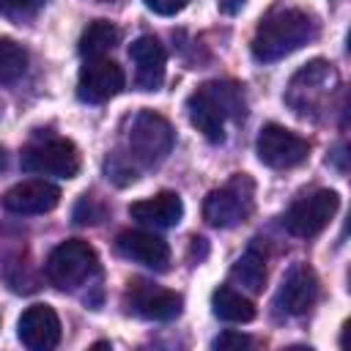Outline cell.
<instances>
[{
    "instance_id": "19",
    "label": "cell",
    "mask_w": 351,
    "mask_h": 351,
    "mask_svg": "<svg viewBox=\"0 0 351 351\" xmlns=\"http://www.w3.org/2000/svg\"><path fill=\"white\" fill-rule=\"evenodd\" d=\"M230 277H233L241 288H247V291H252V293L263 291V282H266V252H263V247H261L258 241L250 244V247L241 252V258L233 263Z\"/></svg>"
},
{
    "instance_id": "28",
    "label": "cell",
    "mask_w": 351,
    "mask_h": 351,
    "mask_svg": "<svg viewBox=\"0 0 351 351\" xmlns=\"http://www.w3.org/2000/svg\"><path fill=\"white\" fill-rule=\"evenodd\" d=\"M3 170H5V151L0 148V173H3Z\"/></svg>"
},
{
    "instance_id": "1",
    "label": "cell",
    "mask_w": 351,
    "mask_h": 351,
    "mask_svg": "<svg viewBox=\"0 0 351 351\" xmlns=\"http://www.w3.org/2000/svg\"><path fill=\"white\" fill-rule=\"evenodd\" d=\"M315 22L310 14L299 11V8H280L274 14H269L266 19H261V25L255 27L252 36V58L261 63H274L296 49H302L304 44H310L315 38Z\"/></svg>"
},
{
    "instance_id": "16",
    "label": "cell",
    "mask_w": 351,
    "mask_h": 351,
    "mask_svg": "<svg viewBox=\"0 0 351 351\" xmlns=\"http://www.w3.org/2000/svg\"><path fill=\"white\" fill-rule=\"evenodd\" d=\"M129 58L137 66L134 82L140 90H156L165 80V63H167V52L159 44V38L154 36H140L132 41L129 47Z\"/></svg>"
},
{
    "instance_id": "8",
    "label": "cell",
    "mask_w": 351,
    "mask_h": 351,
    "mask_svg": "<svg viewBox=\"0 0 351 351\" xmlns=\"http://www.w3.org/2000/svg\"><path fill=\"white\" fill-rule=\"evenodd\" d=\"M337 206H340V197L332 189H318L313 195H304L282 214V228L299 239L318 236L335 217Z\"/></svg>"
},
{
    "instance_id": "27",
    "label": "cell",
    "mask_w": 351,
    "mask_h": 351,
    "mask_svg": "<svg viewBox=\"0 0 351 351\" xmlns=\"http://www.w3.org/2000/svg\"><path fill=\"white\" fill-rule=\"evenodd\" d=\"M244 3H247V0H217V8H219L222 14H228V16H233V14H239V11L244 8Z\"/></svg>"
},
{
    "instance_id": "26",
    "label": "cell",
    "mask_w": 351,
    "mask_h": 351,
    "mask_svg": "<svg viewBox=\"0 0 351 351\" xmlns=\"http://www.w3.org/2000/svg\"><path fill=\"white\" fill-rule=\"evenodd\" d=\"M186 3H189V0H145L148 11H154V14H159V16H173V14H178V11H184Z\"/></svg>"
},
{
    "instance_id": "14",
    "label": "cell",
    "mask_w": 351,
    "mask_h": 351,
    "mask_svg": "<svg viewBox=\"0 0 351 351\" xmlns=\"http://www.w3.org/2000/svg\"><path fill=\"white\" fill-rule=\"evenodd\" d=\"M60 203V189L44 178L14 184L3 195V208L11 214H47Z\"/></svg>"
},
{
    "instance_id": "2",
    "label": "cell",
    "mask_w": 351,
    "mask_h": 351,
    "mask_svg": "<svg viewBox=\"0 0 351 351\" xmlns=\"http://www.w3.org/2000/svg\"><path fill=\"white\" fill-rule=\"evenodd\" d=\"M186 112L208 143H222L225 121L244 118V93L233 82H206L186 99Z\"/></svg>"
},
{
    "instance_id": "4",
    "label": "cell",
    "mask_w": 351,
    "mask_h": 351,
    "mask_svg": "<svg viewBox=\"0 0 351 351\" xmlns=\"http://www.w3.org/2000/svg\"><path fill=\"white\" fill-rule=\"evenodd\" d=\"M99 271V255L96 250L82 241V239H69V241H60L47 263H44V274L47 280L60 288V291H77L80 285H85L93 274Z\"/></svg>"
},
{
    "instance_id": "15",
    "label": "cell",
    "mask_w": 351,
    "mask_h": 351,
    "mask_svg": "<svg viewBox=\"0 0 351 351\" xmlns=\"http://www.w3.org/2000/svg\"><path fill=\"white\" fill-rule=\"evenodd\" d=\"M115 247H118V252L123 258H129L134 263H143L148 269H156V271L167 269V263H170V247H167V241L159 239L151 230H123L118 236Z\"/></svg>"
},
{
    "instance_id": "24",
    "label": "cell",
    "mask_w": 351,
    "mask_h": 351,
    "mask_svg": "<svg viewBox=\"0 0 351 351\" xmlns=\"http://www.w3.org/2000/svg\"><path fill=\"white\" fill-rule=\"evenodd\" d=\"M101 219H104V206H101V200L93 197V195H82L80 203L74 206V222H80V225H96V222H101Z\"/></svg>"
},
{
    "instance_id": "20",
    "label": "cell",
    "mask_w": 351,
    "mask_h": 351,
    "mask_svg": "<svg viewBox=\"0 0 351 351\" xmlns=\"http://www.w3.org/2000/svg\"><path fill=\"white\" fill-rule=\"evenodd\" d=\"M118 38H121V33H118V27L112 22L93 19L82 30V36H80V55H85V58H101L107 49H112L118 44Z\"/></svg>"
},
{
    "instance_id": "22",
    "label": "cell",
    "mask_w": 351,
    "mask_h": 351,
    "mask_svg": "<svg viewBox=\"0 0 351 351\" xmlns=\"http://www.w3.org/2000/svg\"><path fill=\"white\" fill-rule=\"evenodd\" d=\"M104 170H107V178H112L118 186H126L137 178V167L134 162L129 159V154H110L107 162H104Z\"/></svg>"
},
{
    "instance_id": "5",
    "label": "cell",
    "mask_w": 351,
    "mask_h": 351,
    "mask_svg": "<svg viewBox=\"0 0 351 351\" xmlns=\"http://www.w3.org/2000/svg\"><path fill=\"white\" fill-rule=\"evenodd\" d=\"M173 151V126L154 110H140L126 132V154L134 165L151 167Z\"/></svg>"
},
{
    "instance_id": "18",
    "label": "cell",
    "mask_w": 351,
    "mask_h": 351,
    "mask_svg": "<svg viewBox=\"0 0 351 351\" xmlns=\"http://www.w3.org/2000/svg\"><path fill=\"white\" fill-rule=\"evenodd\" d=\"M211 310L217 318H222L228 324H247L255 318V304L230 285H219L211 293Z\"/></svg>"
},
{
    "instance_id": "23",
    "label": "cell",
    "mask_w": 351,
    "mask_h": 351,
    "mask_svg": "<svg viewBox=\"0 0 351 351\" xmlns=\"http://www.w3.org/2000/svg\"><path fill=\"white\" fill-rule=\"evenodd\" d=\"M44 3H47V0H0V14H3L5 19L22 22V19L36 16V14L44 8Z\"/></svg>"
},
{
    "instance_id": "9",
    "label": "cell",
    "mask_w": 351,
    "mask_h": 351,
    "mask_svg": "<svg viewBox=\"0 0 351 351\" xmlns=\"http://www.w3.org/2000/svg\"><path fill=\"white\" fill-rule=\"evenodd\" d=\"M255 151L266 167L288 170V167H296L307 159L310 143L280 123H266L255 140Z\"/></svg>"
},
{
    "instance_id": "7",
    "label": "cell",
    "mask_w": 351,
    "mask_h": 351,
    "mask_svg": "<svg viewBox=\"0 0 351 351\" xmlns=\"http://www.w3.org/2000/svg\"><path fill=\"white\" fill-rule=\"evenodd\" d=\"M19 165L25 173L74 178L80 173V151L66 137H47V140H38L22 148Z\"/></svg>"
},
{
    "instance_id": "12",
    "label": "cell",
    "mask_w": 351,
    "mask_h": 351,
    "mask_svg": "<svg viewBox=\"0 0 351 351\" xmlns=\"http://www.w3.org/2000/svg\"><path fill=\"white\" fill-rule=\"evenodd\" d=\"M16 335L30 351H49L60 343V318L49 304H30L19 315Z\"/></svg>"
},
{
    "instance_id": "29",
    "label": "cell",
    "mask_w": 351,
    "mask_h": 351,
    "mask_svg": "<svg viewBox=\"0 0 351 351\" xmlns=\"http://www.w3.org/2000/svg\"><path fill=\"white\" fill-rule=\"evenodd\" d=\"M101 3H107V0H101Z\"/></svg>"
},
{
    "instance_id": "10",
    "label": "cell",
    "mask_w": 351,
    "mask_h": 351,
    "mask_svg": "<svg viewBox=\"0 0 351 351\" xmlns=\"http://www.w3.org/2000/svg\"><path fill=\"white\" fill-rule=\"evenodd\" d=\"M184 299L176 291L159 288L148 280H129L123 291V307L145 321H170L181 313Z\"/></svg>"
},
{
    "instance_id": "11",
    "label": "cell",
    "mask_w": 351,
    "mask_h": 351,
    "mask_svg": "<svg viewBox=\"0 0 351 351\" xmlns=\"http://www.w3.org/2000/svg\"><path fill=\"white\" fill-rule=\"evenodd\" d=\"M123 69L110 60V58H88L80 69V77H77V96L88 104H101V101H110L112 96H118L123 90Z\"/></svg>"
},
{
    "instance_id": "21",
    "label": "cell",
    "mask_w": 351,
    "mask_h": 351,
    "mask_svg": "<svg viewBox=\"0 0 351 351\" xmlns=\"http://www.w3.org/2000/svg\"><path fill=\"white\" fill-rule=\"evenodd\" d=\"M27 69V52L14 38H0V85L16 82Z\"/></svg>"
},
{
    "instance_id": "17",
    "label": "cell",
    "mask_w": 351,
    "mask_h": 351,
    "mask_svg": "<svg viewBox=\"0 0 351 351\" xmlns=\"http://www.w3.org/2000/svg\"><path fill=\"white\" fill-rule=\"evenodd\" d=\"M132 219H137L140 225H151V228H176L184 217V203L176 192H159L154 197L137 200L129 206Z\"/></svg>"
},
{
    "instance_id": "6",
    "label": "cell",
    "mask_w": 351,
    "mask_h": 351,
    "mask_svg": "<svg viewBox=\"0 0 351 351\" xmlns=\"http://www.w3.org/2000/svg\"><path fill=\"white\" fill-rule=\"evenodd\" d=\"M255 208V184L247 173H236L225 186L214 189L203 200V217L214 228H233L244 222Z\"/></svg>"
},
{
    "instance_id": "3",
    "label": "cell",
    "mask_w": 351,
    "mask_h": 351,
    "mask_svg": "<svg viewBox=\"0 0 351 351\" xmlns=\"http://www.w3.org/2000/svg\"><path fill=\"white\" fill-rule=\"evenodd\" d=\"M337 71L332 63L326 60H310L307 66H302L288 88H285V104L302 115V118H313L315 112H321L326 107V101L332 99V93L337 90Z\"/></svg>"
},
{
    "instance_id": "13",
    "label": "cell",
    "mask_w": 351,
    "mask_h": 351,
    "mask_svg": "<svg viewBox=\"0 0 351 351\" xmlns=\"http://www.w3.org/2000/svg\"><path fill=\"white\" fill-rule=\"evenodd\" d=\"M318 302V277L307 263H296L282 277V285L277 291V307L288 315H304Z\"/></svg>"
},
{
    "instance_id": "25",
    "label": "cell",
    "mask_w": 351,
    "mask_h": 351,
    "mask_svg": "<svg viewBox=\"0 0 351 351\" xmlns=\"http://www.w3.org/2000/svg\"><path fill=\"white\" fill-rule=\"evenodd\" d=\"M252 346V337L250 335H241V332H233V329H228V332H222L219 337H214V343H211V348H217V351H230V348H250Z\"/></svg>"
}]
</instances>
